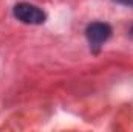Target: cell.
Returning <instances> with one entry per match:
<instances>
[{"label": "cell", "mask_w": 133, "mask_h": 132, "mask_svg": "<svg viewBox=\"0 0 133 132\" xmlns=\"http://www.w3.org/2000/svg\"><path fill=\"white\" fill-rule=\"evenodd\" d=\"M14 17L25 25H42L46 20V13L28 2H19L12 8Z\"/></svg>", "instance_id": "obj_1"}, {"label": "cell", "mask_w": 133, "mask_h": 132, "mask_svg": "<svg viewBox=\"0 0 133 132\" xmlns=\"http://www.w3.org/2000/svg\"><path fill=\"white\" fill-rule=\"evenodd\" d=\"M111 34L113 28L107 22H91L85 28V37L93 53H99V50L104 47V44H107Z\"/></svg>", "instance_id": "obj_2"}, {"label": "cell", "mask_w": 133, "mask_h": 132, "mask_svg": "<svg viewBox=\"0 0 133 132\" xmlns=\"http://www.w3.org/2000/svg\"><path fill=\"white\" fill-rule=\"evenodd\" d=\"M118 5H122V6H129V8H133V0H111Z\"/></svg>", "instance_id": "obj_3"}, {"label": "cell", "mask_w": 133, "mask_h": 132, "mask_svg": "<svg viewBox=\"0 0 133 132\" xmlns=\"http://www.w3.org/2000/svg\"><path fill=\"white\" fill-rule=\"evenodd\" d=\"M130 31H132V34H133V25H132V30H130Z\"/></svg>", "instance_id": "obj_4"}]
</instances>
